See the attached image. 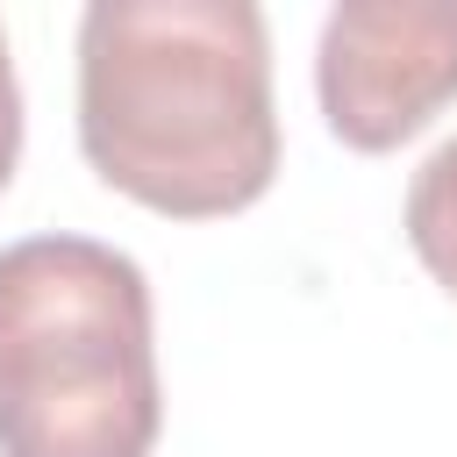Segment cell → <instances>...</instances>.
Here are the masks:
<instances>
[{
	"label": "cell",
	"instance_id": "6da1fadb",
	"mask_svg": "<svg viewBox=\"0 0 457 457\" xmlns=\"http://www.w3.org/2000/svg\"><path fill=\"white\" fill-rule=\"evenodd\" d=\"M79 157L171 221L257 207L278 179L264 14L250 0H93L79 14Z\"/></svg>",
	"mask_w": 457,
	"mask_h": 457
},
{
	"label": "cell",
	"instance_id": "7a4b0ae2",
	"mask_svg": "<svg viewBox=\"0 0 457 457\" xmlns=\"http://www.w3.org/2000/svg\"><path fill=\"white\" fill-rule=\"evenodd\" d=\"M164 436L157 307L100 236L0 243V457H150Z\"/></svg>",
	"mask_w": 457,
	"mask_h": 457
},
{
	"label": "cell",
	"instance_id": "3957f363",
	"mask_svg": "<svg viewBox=\"0 0 457 457\" xmlns=\"http://www.w3.org/2000/svg\"><path fill=\"white\" fill-rule=\"evenodd\" d=\"M314 100L343 150L386 157L457 100V7L343 0L314 36Z\"/></svg>",
	"mask_w": 457,
	"mask_h": 457
},
{
	"label": "cell",
	"instance_id": "277c9868",
	"mask_svg": "<svg viewBox=\"0 0 457 457\" xmlns=\"http://www.w3.org/2000/svg\"><path fill=\"white\" fill-rule=\"evenodd\" d=\"M400 228H407V250L421 257V271L457 300V136L436 143V150L414 164Z\"/></svg>",
	"mask_w": 457,
	"mask_h": 457
},
{
	"label": "cell",
	"instance_id": "5b68a950",
	"mask_svg": "<svg viewBox=\"0 0 457 457\" xmlns=\"http://www.w3.org/2000/svg\"><path fill=\"white\" fill-rule=\"evenodd\" d=\"M21 164V79H14V50H7V29H0V193Z\"/></svg>",
	"mask_w": 457,
	"mask_h": 457
}]
</instances>
